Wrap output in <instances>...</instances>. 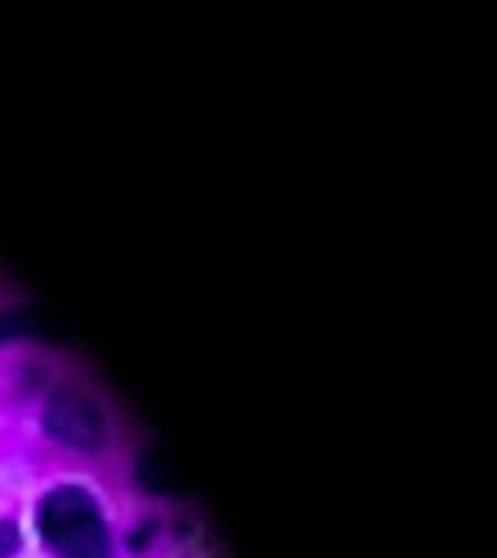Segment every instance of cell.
Here are the masks:
<instances>
[{
	"mask_svg": "<svg viewBox=\"0 0 497 558\" xmlns=\"http://www.w3.org/2000/svg\"><path fill=\"white\" fill-rule=\"evenodd\" d=\"M41 541L61 558H111V535L96 497L82 486H59L38 506Z\"/></svg>",
	"mask_w": 497,
	"mask_h": 558,
	"instance_id": "1",
	"label": "cell"
},
{
	"mask_svg": "<svg viewBox=\"0 0 497 558\" xmlns=\"http://www.w3.org/2000/svg\"><path fill=\"white\" fill-rule=\"evenodd\" d=\"M21 549V530L12 521H0V558H12Z\"/></svg>",
	"mask_w": 497,
	"mask_h": 558,
	"instance_id": "5",
	"label": "cell"
},
{
	"mask_svg": "<svg viewBox=\"0 0 497 558\" xmlns=\"http://www.w3.org/2000/svg\"><path fill=\"white\" fill-rule=\"evenodd\" d=\"M137 480L140 486L146 488V492H155V495H172V492L181 488V480L174 474L172 462H169V457L160 448H151V451L140 457Z\"/></svg>",
	"mask_w": 497,
	"mask_h": 558,
	"instance_id": "3",
	"label": "cell"
},
{
	"mask_svg": "<svg viewBox=\"0 0 497 558\" xmlns=\"http://www.w3.org/2000/svg\"><path fill=\"white\" fill-rule=\"evenodd\" d=\"M44 331H47V323L38 312L15 308V312L0 314V340L17 338V335H44Z\"/></svg>",
	"mask_w": 497,
	"mask_h": 558,
	"instance_id": "4",
	"label": "cell"
},
{
	"mask_svg": "<svg viewBox=\"0 0 497 558\" xmlns=\"http://www.w3.org/2000/svg\"><path fill=\"white\" fill-rule=\"evenodd\" d=\"M41 425L50 439L76 451H96L105 442V416L94 401L78 390L61 387L47 399Z\"/></svg>",
	"mask_w": 497,
	"mask_h": 558,
	"instance_id": "2",
	"label": "cell"
}]
</instances>
